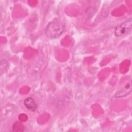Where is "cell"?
Masks as SVG:
<instances>
[{
    "instance_id": "obj_3",
    "label": "cell",
    "mask_w": 132,
    "mask_h": 132,
    "mask_svg": "<svg viewBox=\"0 0 132 132\" xmlns=\"http://www.w3.org/2000/svg\"><path fill=\"white\" fill-rule=\"evenodd\" d=\"M24 104L26 108L29 110L35 111L38 108V105L36 102L31 97L26 98L24 102Z\"/></svg>"
},
{
    "instance_id": "obj_2",
    "label": "cell",
    "mask_w": 132,
    "mask_h": 132,
    "mask_svg": "<svg viewBox=\"0 0 132 132\" xmlns=\"http://www.w3.org/2000/svg\"><path fill=\"white\" fill-rule=\"evenodd\" d=\"M132 29V20L130 19L115 28L114 34L118 37H122L129 34Z\"/></svg>"
},
{
    "instance_id": "obj_1",
    "label": "cell",
    "mask_w": 132,
    "mask_h": 132,
    "mask_svg": "<svg viewBox=\"0 0 132 132\" xmlns=\"http://www.w3.org/2000/svg\"><path fill=\"white\" fill-rule=\"evenodd\" d=\"M64 23L59 19H55L49 24L45 29V35L50 38H57L60 37L65 30Z\"/></svg>"
}]
</instances>
